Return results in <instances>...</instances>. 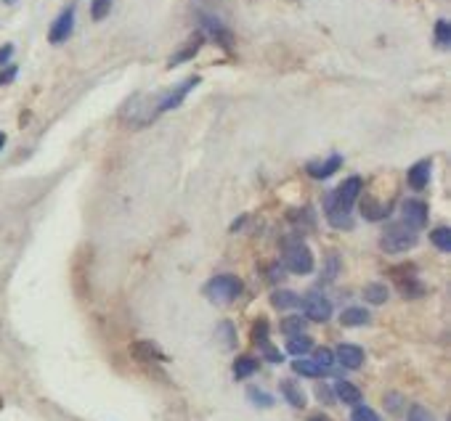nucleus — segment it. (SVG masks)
Masks as SVG:
<instances>
[{
    "mask_svg": "<svg viewBox=\"0 0 451 421\" xmlns=\"http://www.w3.org/2000/svg\"><path fill=\"white\" fill-rule=\"evenodd\" d=\"M11 56H14V45H3V48H0V64H5Z\"/></svg>",
    "mask_w": 451,
    "mask_h": 421,
    "instance_id": "4c0bfd02",
    "label": "nucleus"
},
{
    "mask_svg": "<svg viewBox=\"0 0 451 421\" xmlns=\"http://www.w3.org/2000/svg\"><path fill=\"white\" fill-rule=\"evenodd\" d=\"M435 42L441 51H449L451 45V24L446 19H438L435 21Z\"/></svg>",
    "mask_w": 451,
    "mask_h": 421,
    "instance_id": "4be33fe9",
    "label": "nucleus"
},
{
    "mask_svg": "<svg viewBox=\"0 0 451 421\" xmlns=\"http://www.w3.org/2000/svg\"><path fill=\"white\" fill-rule=\"evenodd\" d=\"M292 371L297 374V377H308V379H319V377H324V371L316 366V361H308V358H297V361H292Z\"/></svg>",
    "mask_w": 451,
    "mask_h": 421,
    "instance_id": "dca6fc26",
    "label": "nucleus"
},
{
    "mask_svg": "<svg viewBox=\"0 0 451 421\" xmlns=\"http://www.w3.org/2000/svg\"><path fill=\"white\" fill-rule=\"evenodd\" d=\"M215 337H221V340H223L226 350H231V347L236 344V331H234V326H231L228 321H223L218 329H215Z\"/></svg>",
    "mask_w": 451,
    "mask_h": 421,
    "instance_id": "cd10ccee",
    "label": "nucleus"
},
{
    "mask_svg": "<svg viewBox=\"0 0 451 421\" xmlns=\"http://www.w3.org/2000/svg\"><path fill=\"white\" fill-rule=\"evenodd\" d=\"M334 398L340 403H345V405H358L361 403V390L356 387V384H350V381L340 379L337 384H334Z\"/></svg>",
    "mask_w": 451,
    "mask_h": 421,
    "instance_id": "ddd939ff",
    "label": "nucleus"
},
{
    "mask_svg": "<svg viewBox=\"0 0 451 421\" xmlns=\"http://www.w3.org/2000/svg\"><path fill=\"white\" fill-rule=\"evenodd\" d=\"M271 305L276 310H289V307H297L300 305V297L295 292H289V289H279V292L271 294Z\"/></svg>",
    "mask_w": 451,
    "mask_h": 421,
    "instance_id": "a211bd4d",
    "label": "nucleus"
},
{
    "mask_svg": "<svg viewBox=\"0 0 451 421\" xmlns=\"http://www.w3.org/2000/svg\"><path fill=\"white\" fill-rule=\"evenodd\" d=\"M247 400L252 403V405H258V408H271L273 405V398L263 392V390H258V387H249L247 390Z\"/></svg>",
    "mask_w": 451,
    "mask_h": 421,
    "instance_id": "393cba45",
    "label": "nucleus"
},
{
    "mask_svg": "<svg viewBox=\"0 0 451 421\" xmlns=\"http://www.w3.org/2000/svg\"><path fill=\"white\" fill-rule=\"evenodd\" d=\"M430 170H432V162L430 160L414 162V164L409 167V173H406V183H409L414 191H422V188H428V183H430Z\"/></svg>",
    "mask_w": 451,
    "mask_h": 421,
    "instance_id": "9b49d317",
    "label": "nucleus"
},
{
    "mask_svg": "<svg viewBox=\"0 0 451 421\" xmlns=\"http://www.w3.org/2000/svg\"><path fill=\"white\" fill-rule=\"evenodd\" d=\"M260 350H263V355H266V361H271V363H282V361H284V355H282V353H279L276 347H271V342H268V344H263Z\"/></svg>",
    "mask_w": 451,
    "mask_h": 421,
    "instance_id": "72a5a7b5",
    "label": "nucleus"
},
{
    "mask_svg": "<svg viewBox=\"0 0 451 421\" xmlns=\"http://www.w3.org/2000/svg\"><path fill=\"white\" fill-rule=\"evenodd\" d=\"M401 215H404V225L411 228V231H419L428 225V218H430V209L422 199H406L404 207H401Z\"/></svg>",
    "mask_w": 451,
    "mask_h": 421,
    "instance_id": "1a4fd4ad",
    "label": "nucleus"
},
{
    "mask_svg": "<svg viewBox=\"0 0 451 421\" xmlns=\"http://www.w3.org/2000/svg\"><path fill=\"white\" fill-rule=\"evenodd\" d=\"M133 353L141 358V361H151V358H157V361H164V355L151 344V342H136L133 344Z\"/></svg>",
    "mask_w": 451,
    "mask_h": 421,
    "instance_id": "5701e85b",
    "label": "nucleus"
},
{
    "mask_svg": "<svg viewBox=\"0 0 451 421\" xmlns=\"http://www.w3.org/2000/svg\"><path fill=\"white\" fill-rule=\"evenodd\" d=\"M334 358L340 361L343 368L356 371V368H361V366H364V350H361L358 344H340V347H337V353H334Z\"/></svg>",
    "mask_w": 451,
    "mask_h": 421,
    "instance_id": "f8f14e48",
    "label": "nucleus"
},
{
    "mask_svg": "<svg viewBox=\"0 0 451 421\" xmlns=\"http://www.w3.org/2000/svg\"><path fill=\"white\" fill-rule=\"evenodd\" d=\"M242 281L236 279V276H231V273H223V276H215V279L207 281L205 286V297L210 302H218V305H228V302H234L239 294H242Z\"/></svg>",
    "mask_w": 451,
    "mask_h": 421,
    "instance_id": "7ed1b4c3",
    "label": "nucleus"
},
{
    "mask_svg": "<svg viewBox=\"0 0 451 421\" xmlns=\"http://www.w3.org/2000/svg\"><path fill=\"white\" fill-rule=\"evenodd\" d=\"M75 19H77V5H75V0L64 8L62 14L56 16V21L51 24V29H48V40L51 45H62L72 38V32H75Z\"/></svg>",
    "mask_w": 451,
    "mask_h": 421,
    "instance_id": "423d86ee",
    "label": "nucleus"
},
{
    "mask_svg": "<svg viewBox=\"0 0 451 421\" xmlns=\"http://www.w3.org/2000/svg\"><path fill=\"white\" fill-rule=\"evenodd\" d=\"M282 331L287 334V337H295V334H303L306 331V321L300 318V316H289L282 321Z\"/></svg>",
    "mask_w": 451,
    "mask_h": 421,
    "instance_id": "bb28decb",
    "label": "nucleus"
},
{
    "mask_svg": "<svg viewBox=\"0 0 451 421\" xmlns=\"http://www.w3.org/2000/svg\"><path fill=\"white\" fill-rule=\"evenodd\" d=\"M364 300L369 305H385L388 302V286L380 283V281H371L364 286Z\"/></svg>",
    "mask_w": 451,
    "mask_h": 421,
    "instance_id": "2eb2a0df",
    "label": "nucleus"
},
{
    "mask_svg": "<svg viewBox=\"0 0 451 421\" xmlns=\"http://www.w3.org/2000/svg\"><path fill=\"white\" fill-rule=\"evenodd\" d=\"M258 371V361L252 358V355H239L236 361H234V379H247V377H252Z\"/></svg>",
    "mask_w": 451,
    "mask_h": 421,
    "instance_id": "aec40b11",
    "label": "nucleus"
},
{
    "mask_svg": "<svg viewBox=\"0 0 451 421\" xmlns=\"http://www.w3.org/2000/svg\"><path fill=\"white\" fill-rule=\"evenodd\" d=\"M14 77H16V66H5V72H0V85L11 82Z\"/></svg>",
    "mask_w": 451,
    "mask_h": 421,
    "instance_id": "e433bc0d",
    "label": "nucleus"
},
{
    "mask_svg": "<svg viewBox=\"0 0 451 421\" xmlns=\"http://www.w3.org/2000/svg\"><path fill=\"white\" fill-rule=\"evenodd\" d=\"M430 241L441 249V252H449L451 249V231L446 225H441V228H435L430 233Z\"/></svg>",
    "mask_w": 451,
    "mask_h": 421,
    "instance_id": "b1692460",
    "label": "nucleus"
},
{
    "mask_svg": "<svg viewBox=\"0 0 451 421\" xmlns=\"http://www.w3.org/2000/svg\"><path fill=\"white\" fill-rule=\"evenodd\" d=\"M5 3H14V0H5Z\"/></svg>",
    "mask_w": 451,
    "mask_h": 421,
    "instance_id": "a19ab883",
    "label": "nucleus"
},
{
    "mask_svg": "<svg viewBox=\"0 0 451 421\" xmlns=\"http://www.w3.org/2000/svg\"><path fill=\"white\" fill-rule=\"evenodd\" d=\"M398 289H401L404 297H419V294H422V286L417 283V279H411V276L398 281Z\"/></svg>",
    "mask_w": 451,
    "mask_h": 421,
    "instance_id": "7c9ffc66",
    "label": "nucleus"
},
{
    "mask_svg": "<svg viewBox=\"0 0 451 421\" xmlns=\"http://www.w3.org/2000/svg\"><path fill=\"white\" fill-rule=\"evenodd\" d=\"M340 167H343V157L340 154H329L327 160L321 162H308L306 173L313 181H327L329 175H334Z\"/></svg>",
    "mask_w": 451,
    "mask_h": 421,
    "instance_id": "9d476101",
    "label": "nucleus"
},
{
    "mask_svg": "<svg viewBox=\"0 0 451 421\" xmlns=\"http://www.w3.org/2000/svg\"><path fill=\"white\" fill-rule=\"evenodd\" d=\"M313 361H316V366H319L324 374H329V371L334 368V353L327 350V347H319L316 355H313Z\"/></svg>",
    "mask_w": 451,
    "mask_h": 421,
    "instance_id": "a878e982",
    "label": "nucleus"
},
{
    "mask_svg": "<svg viewBox=\"0 0 451 421\" xmlns=\"http://www.w3.org/2000/svg\"><path fill=\"white\" fill-rule=\"evenodd\" d=\"M380 246L388 252V255H401V252H409L417 246V231L406 228L404 222L401 225H388L382 239H380Z\"/></svg>",
    "mask_w": 451,
    "mask_h": 421,
    "instance_id": "39448f33",
    "label": "nucleus"
},
{
    "mask_svg": "<svg viewBox=\"0 0 451 421\" xmlns=\"http://www.w3.org/2000/svg\"><path fill=\"white\" fill-rule=\"evenodd\" d=\"M112 3L114 0H90V14H93V19L101 21L109 16V11H112Z\"/></svg>",
    "mask_w": 451,
    "mask_h": 421,
    "instance_id": "c85d7f7f",
    "label": "nucleus"
},
{
    "mask_svg": "<svg viewBox=\"0 0 451 421\" xmlns=\"http://www.w3.org/2000/svg\"><path fill=\"white\" fill-rule=\"evenodd\" d=\"M303 313H306L308 321L327 323L332 318V302L324 294H319V292H310L306 300H303Z\"/></svg>",
    "mask_w": 451,
    "mask_h": 421,
    "instance_id": "6e6552de",
    "label": "nucleus"
},
{
    "mask_svg": "<svg viewBox=\"0 0 451 421\" xmlns=\"http://www.w3.org/2000/svg\"><path fill=\"white\" fill-rule=\"evenodd\" d=\"M310 347H313V340L308 337L306 331H303V334H295V337H289V342H287V353H289V355H295V358H300V355L310 353Z\"/></svg>",
    "mask_w": 451,
    "mask_h": 421,
    "instance_id": "6ab92c4d",
    "label": "nucleus"
},
{
    "mask_svg": "<svg viewBox=\"0 0 451 421\" xmlns=\"http://www.w3.org/2000/svg\"><path fill=\"white\" fill-rule=\"evenodd\" d=\"M199 82H202V77L194 75V77L184 80L181 85L164 90V93H160V96H154V99L136 96V99L127 103V122H130L133 127H144V125L154 122L157 117H162V114H167V112L178 109V106L186 101V96H188Z\"/></svg>",
    "mask_w": 451,
    "mask_h": 421,
    "instance_id": "f257e3e1",
    "label": "nucleus"
},
{
    "mask_svg": "<svg viewBox=\"0 0 451 421\" xmlns=\"http://www.w3.org/2000/svg\"><path fill=\"white\" fill-rule=\"evenodd\" d=\"M361 188H364V181L358 175H353L327 196L324 209H327V218L334 228H350V209L361 196Z\"/></svg>",
    "mask_w": 451,
    "mask_h": 421,
    "instance_id": "f03ea898",
    "label": "nucleus"
},
{
    "mask_svg": "<svg viewBox=\"0 0 451 421\" xmlns=\"http://www.w3.org/2000/svg\"><path fill=\"white\" fill-rule=\"evenodd\" d=\"M316 398H319V400H324V403H332L334 400V392L329 390L327 384H319V387H316Z\"/></svg>",
    "mask_w": 451,
    "mask_h": 421,
    "instance_id": "c9c22d12",
    "label": "nucleus"
},
{
    "mask_svg": "<svg viewBox=\"0 0 451 421\" xmlns=\"http://www.w3.org/2000/svg\"><path fill=\"white\" fill-rule=\"evenodd\" d=\"M369 318H371L369 310H364V307H348V310H343L340 323L348 326V329H356V326H367Z\"/></svg>",
    "mask_w": 451,
    "mask_h": 421,
    "instance_id": "4468645a",
    "label": "nucleus"
},
{
    "mask_svg": "<svg viewBox=\"0 0 451 421\" xmlns=\"http://www.w3.org/2000/svg\"><path fill=\"white\" fill-rule=\"evenodd\" d=\"M202 42H205V38H202V35H199V38H197V40H191V42H188V45H186L184 51H178V53H175V56H173V59L167 61V64H170V66H178V64H184V61L194 59V56H197V53H199V48H202Z\"/></svg>",
    "mask_w": 451,
    "mask_h": 421,
    "instance_id": "412c9836",
    "label": "nucleus"
},
{
    "mask_svg": "<svg viewBox=\"0 0 451 421\" xmlns=\"http://www.w3.org/2000/svg\"><path fill=\"white\" fill-rule=\"evenodd\" d=\"M284 268H287L289 273H297V276H308L313 270V255H310L306 241L300 239L284 241Z\"/></svg>",
    "mask_w": 451,
    "mask_h": 421,
    "instance_id": "20e7f679",
    "label": "nucleus"
},
{
    "mask_svg": "<svg viewBox=\"0 0 451 421\" xmlns=\"http://www.w3.org/2000/svg\"><path fill=\"white\" fill-rule=\"evenodd\" d=\"M199 27H202L207 35L215 40V45H221L223 51H231L234 35H231V29H228L218 16H212V14H207V11H199Z\"/></svg>",
    "mask_w": 451,
    "mask_h": 421,
    "instance_id": "0eeeda50",
    "label": "nucleus"
},
{
    "mask_svg": "<svg viewBox=\"0 0 451 421\" xmlns=\"http://www.w3.org/2000/svg\"><path fill=\"white\" fill-rule=\"evenodd\" d=\"M310 421H329V419H327V416H313Z\"/></svg>",
    "mask_w": 451,
    "mask_h": 421,
    "instance_id": "ea45409f",
    "label": "nucleus"
},
{
    "mask_svg": "<svg viewBox=\"0 0 451 421\" xmlns=\"http://www.w3.org/2000/svg\"><path fill=\"white\" fill-rule=\"evenodd\" d=\"M406 421H435V416H432L425 405H411Z\"/></svg>",
    "mask_w": 451,
    "mask_h": 421,
    "instance_id": "473e14b6",
    "label": "nucleus"
},
{
    "mask_svg": "<svg viewBox=\"0 0 451 421\" xmlns=\"http://www.w3.org/2000/svg\"><path fill=\"white\" fill-rule=\"evenodd\" d=\"M279 390H282L284 400H287L292 408H306V395H303V390H300V387H295L292 381H282V384H279Z\"/></svg>",
    "mask_w": 451,
    "mask_h": 421,
    "instance_id": "f3484780",
    "label": "nucleus"
},
{
    "mask_svg": "<svg viewBox=\"0 0 451 421\" xmlns=\"http://www.w3.org/2000/svg\"><path fill=\"white\" fill-rule=\"evenodd\" d=\"M350 421H380V416L371 411L369 405H353V413H350Z\"/></svg>",
    "mask_w": 451,
    "mask_h": 421,
    "instance_id": "c756f323",
    "label": "nucleus"
},
{
    "mask_svg": "<svg viewBox=\"0 0 451 421\" xmlns=\"http://www.w3.org/2000/svg\"><path fill=\"white\" fill-rule=\"evenodd\" d=\"M337 268H340V262H337V255H329L327 276H324V281H334V276H337Z\"/></svg>",
    "mask_w": 451,
    "mask_h": 421,
    "instance_id": "f704fd0d",
    "label": "nucleus"
},
{
    "mask_svg": "<svg viewBox=\"0 0 451 421\" xmlns=\"http://www.w3.org/2000/svg\"><path fill=\"white\" fill-rule=\"evenodd\" d=\"M252 342H255L258 347L268 344V321L266 318H260V321L255 323V329H252Z\"/></svg>",
    "mask_w": 451,
    "mask_h": 421,
    "instance_id": "2f4dec72",
    "label": "nucleus"
},
{
    "mask_svg": "<svg viewBox=\"0 0 451 421\" xmlns=\"http://www.w3.org/2000/svg\"><path fill=\"white\" fill-rule=\"evenodd\" d=\"M5 146V133H0V149Z\"/></svg>",
    "mask_w": 451,
    "mask_h": 421,
    "instance_id": "58836bf2",
    "label": "nucleus"
}]
</instances>
